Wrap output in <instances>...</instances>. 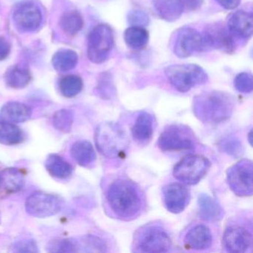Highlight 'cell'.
Segmentation results:
<instances>
[{"instance_id": "cell-1", "label": "cell", "mask_w": 253, "mask_h": 253, "mask_svg": "<svg viewBox=\"0 0 253 253\" xmlns=\"http://www.w3.org/2000/svg\"><path fill=\"white\" fill-rule=\"evenodd\" d=\"M107 200L112 211L124 220L134 218L141 210L140 192L128 180L114 181L108 189Z\"/></svg>"}, {"instance_id": "cell-2", "label": "cell", "mask_w": 253, "mask_h": 253, "mask_svg": "<svg viewBox=\"0 0 253 253\" xmlns=\"http://www.w3.org/2000/svg\"><path fill=\"white\" fill-rule=\"evenodd\" d=\"M234 102L229 94L218 91L205 93L194 100L195 116L206 124H219L230 118Z\"/></svg>"}, {"instance_id": "cell-3", "label": "cell", "mask_w": 253, "mask_h": 253, "mask_svg": "<svg viewBox=\"0 0 253 253\" xmlns=\"http://www.w3.org/2000/svg\"><path fill=\"white\" fill-rule=\"evenodd\" d=\"M95 143L99 152L108 158L124 157L128 146L126 134L118 124L104 122L97 126Z\"/></svg>"}, {"instance_id": "cell-4", "label": "cell", "mask_w": 253, "mask_h": 253, "mask_svg": "<svg viewBox=\"0 0 253 253\" xmlns=\"http://www.w3.org/2000/svg\"><path fill=\"white\" fill-rule=\"evenodd\" d=\"M165 74L170 84L180 92L189 91L208 79L204 69L195 64L173 65L166 69Z\"/></svg>"}, {"instance_id": "cell-5", "label": "cell", "mask_w": 253, "mask_h": 253, "mask_svg": "<svg viewBox=\"0 0 253 253\" xmlns=\"http://www.w3.org/2000/svg\"><path fill=\"white\" fill-rule=\"evenodd\" d=\"M195 134L186 126L171 125L164 128L158 138V146L163 152H180L195 149Z\"/></svg>"}, {"instance_id": "cell-6", "label": "cell", "mask_w": 253, "mask_h": 253, "mask_svg": "<svg viewBox=\"0 0 253 253\" xmlns=\"http://www.w3.org/2000/svg\"><path fill=\"white\" fill-rule=\"evenodd\" d=\"M210 167V161L203 155H186L174 166L173 175L185 184L195 185L207 174Z\"/></svg>"}, {"instance_id": "cell-7", "label": "cell", "mask_w": 253, "mask_h": 253, "mask_svg": "<svg viewBox=\"0 0 253 253\" xmlns=\"http://www.w3.org/2000/svg\"><path fill=\"white\" fill-rule=\"evenodd\" d=\"M115 44L113 31L110 26L100 24L94 27L88 38L87 54L92 63H103L107 60Z\"/></svg>"}, {"instance_id": "cell-8", "label": "cell", "mask_w": 253, "mask_h": 253, "mask_svg": "<svg viewBox=\"0 0 253 253\" xmlns=\"http://www.w3.org/2000/svg\"><path fill=\"white\" fill-rule=\"evenodd\" d=\"M253 162L244 159L230 167L226 172V179L231 190L241 197L251 196L253 192Z\"/></svg>"}, {"instance_id": "cell-9", "label": "cell", "mask_w": 253, "mask_h": 253, "mask_svg": "<svg viewBox=\"0 0 253 253\" xmlns=\"http://www.w3.org/2000/svg\"><path fill=\"white\" fill-rule=\"evenodd\" d=\"M61 208L60 198L45 192H35L26 200V211L33 217H50L57 214Z\"/></svg>"}, {"instance_id": "cell-10", "label": "cell", "mask_w": 253, "mask_h": 253, "mask_svg": "<svg viewBox=\"0 0 253 253\" xmlns=\"http://www.w3.org/2000/svg\"><path fill=\"white\" fill-rule=\"evenodd\" d=\"M41 8L33 2H23L18 4L13 13V21L17 30L31 32L37 30L42 23Z\"/></svg>"}, {"instance_id": "cell-11", "label": "cell", "mask_w": 253, "mask_h": 253, "mask_svg": "<svg viewBox=\"0 0 253 253\" xmlns=\"http://www.w3.org/2000/svg\"><path fill=\"white\" fill-rule=\"evenodd\" d=\"M171 241L168 234L157 226L147 228L137 241V247L143 253H166L171 248Z\"/></svg>"}, {"instance_id": "cell-12", "label": "cell", "mask_w": 253, "mask_h": 253, "mask_svg": "<svg viewBox=\"0 0 253 253\" xmlns=\"http://www.w3.org/2000/svg\"><path fill=\"white\" fill-rule=\"evenodd\" d=\"M207 49L204 35L195 29H183L178 33L174 45V53L180 58L190 57L195 52Z\"/></svg>"}, {"instance_id": "cell-13", "label": "cell", "mask_w": 253, "mask_h": 253, "mask_svg": "<svg viewBox=\"0 0 253 253\" xmlns=\"http://www.w3.org/2000/svg\"><path fill=\"white\" fill-rule=\"evenodd\" d=\"M189 191L186 186L180 183L167 185L163 189L164 205L170 212H182L189 201Z\"/></svg>"}, {"instance_id": "cell-14", "label": "cell", "mask_w": 253, "mask_h": 253, "mask_svg": "<svg viewBox=\"0 0 253 253\" xmlns=\"http://www.w3.org/2000/svg\"><path fill=\"white\" fill-rule=\"evenodd\" d=\"M223 241L228 252L245 253L252 247L253 235L248 229L242 226H229L225 230Z\"/></svg>"}, {"instance_id": "cell-15", "label": "cell", "mask_w": 253, "mask_h": 253, "mask_svg": "<svg viewBox=\"0 0 253 253\" xmlns=\"http://www.w3.org/2000/svg\"><path fill=\"white\" fill-rule=\"evenodd\" d=\"M207 48H214L231 53L235 48L233 35L220 25L209 28L204 34Z\"/></svg>"}, {"instance_id": "cell-16", "label": "cell", "mask_w": 253, "mask_h": 253, "mask_svg": "<svg viewBox=\"0 0 253 253\" xmlns=\"http://www.w3.org/2000/svg\"><path fill=\"white\" fill-rule=\"evenodd\" d=\"M25 173L20 169L0 170V196H7L20 192L25 184Z\"/></svg>"}, {"instance_id": "cell-17", "label": "cell", "mask_w": 253, "mask_h": 253, "mask_svg": "<svg viewBox=\"0 0 253 253\" xmlns=\"http://www.w3.org/2000/svg\"><path fill=\"white\" fill-rule=\"evenodd\" d=\"M228 30L233 36L251 38L253 30V17L251 13L238 11L231 14L227 22Z\"/></svg>"}, {"instance_id": "cell-18", "label": "cell", "mask_w": 253, "mask_h": 253, "mask_svg": "<svg viewBox=\"0 0 253 253\" xmlns=\"http://www.w3.org/2000/svg\"><path fill=\"white\" fill-rule=\"evenodd\" d=\"M32 115V109L20 102H8L0 110L1 120L12 124L26 122L30 119Z\"/></svg>"}, {"instance_id": "cell-19", "label": "cell", "mask_w": 253, "mask_h": 253, "mask_svg": "<svg viewBox=\"0 0 253 253\" xmlns=\"http://www.w3.org/2000/svg\"><path fill=\"white\" fill-rule=\"evenodd\" d=\"M186 247L195 250H204L211 245V231L205 225H197L192 228L185 237Z\"/></svg>"}, {"instance_id": "cell-20", "label": "cell", "mask_w": 253, "mask_h": 253, "mask_svg": "<svg viewBox=\"0 0 253 253\" xmlns=\"http://www.w3.org/2000/svg\"><path fill=\"white\" fill-rule=\"evenodd\" d=\"M154 125L155 120L152 115L148 112H142L131 128L133 138L140 144H146L153 135Z\"/></svg>"}, {"instance_id": "cell-21", "label": "cell", "mask_w": 253, "mask_h": 253, "mask_svg": "<svg viewBox=\"0 0 253 253\" xmlns=\"http://www.w3.org/2000/svg\"><path fill=\"white\" fill-rule=\"evenodd\" d=\"M4 78L7 85L15 89H20L30 84L32 75L26 66L15 65L7 69Z\"/></svg>"}, {"instance_id": "cell-22", "label": "cell", "mask_w": 253, "mask_h": 253, "mask_svg": "<svg viewBox=\"0 0 253 253\" xmlns=\"http://www.w3.org/2000/svg\"><path fill=\"white\" fill-rule=\"evenodd\" d=\"M45 167L50 175L55 178L66 179L72 175L73 167L57 154L48 155L45 162Z\"/></svg>"}, {"instance_id": "cell-23", "label": "cell", "mask_w": 253, "mask_h": 253, "mask_svg": "<svg viewBox=\"0 0 253 253\" xmlns=\"http://www.w3.org/2000/svg\"><path fill=\"white\" fill-rule=\"evenodd\" d=\"M155 8L160 17L167 21H174L185 11L183 0H156Z\"/></svg>"}, {"instance_id": "cell-24", "label": "cell", "mask_w": 253, "mask_h": 253, "mask_svg": "<svg viewBox=\"0 0 253 253\" xmlns=\"http://www.w3.org/2000/svg\"><path fill=\"white\" fill-rule=\"evenodd\" d=\"M71 155L75 161L82 167H88L96 159L94 147L87 140H78L72 145Z\"/></svg>"}, {"instance_id": "cell-25", "label": "cell", "mask_w": 253, "mask_h": 253, "mask_svg": "<svg viewBox=\"0 0 253 253\" xmlns=\"http://www.w3.org/2000/svg\"><path fill=\"white\" fill-rule=\"evenodd\" d=\"M25 133L20 127L12 123L0 121V143L1 144H20L24 141Z\"/></svg>"}, {"instance_id": "cell-26", "label": "cell", "mask_w": 253, "mask_h": 253, "mask_svg": "<svg viewBox=\"0 0 253 253\" xmlns=\"http://www.w3.org/2000/svg\"><path fill=\"white\" fill-rule=\"evenodd\" d=\"M199 215L206 220H217L220 218L223 213L220 206L215 200L212 199L209 195L202 194L198 198Z\"/></svg>"}, {"instance_id": "cell-27", "label": "cell", "mask_w": 253, "mask_h": 253, "mask_svg": "<svg viewBox=\"0 0 253 253\" xmlns=\"http://www.w3.org/2000/svg\"><path fill=\"white\" fill-rule=\"evenodd\" d=\"M149 38L147 31L141 26H131L124 33L126 43L131 49H143L147 45Z\"/></svg>"}, {"instance_id": "cell-28", "label": "cell", "mask_w": 253, "mask_h": 253, "mask_svg": "<svg viewBox=\"0 0 253 253\" xmlns=\"http://www.w3.org/2000/svg\"><path fill=\"white\" fill-rule=\"evenodd\" d=\"M78 56L71 49H61L55 53L52 58V65L59 72H66L76 67Z\"/></svg>"}, {"instance_id": "cell-29", "label": "cell", "mask_w": 253, "mask_h": 253, "mask_svg": "<svg viewBox=\"0 0 253 253\" xmlns=\"http://www.w3.org/2000/svg\"><path fill=\"white\" fill-rule=\"evenodd\" d=\"M60 25L66 35L73 37L83 29L84 20L78 11H67L60 18Z\"/></svg>"}, {"instance_id": "cell-30", "label": "cell", "mask_w": 253, "mask_h": 253, "mask_svg": "<svg viewBox=\"0 0 253 253\" xmlns=\"http://www.w3.org/2000/svg\"><path fill=\"white\" fill-rule=\"evenodd\" d=\"M62 95L72 98L81 93L84 88V82L79 76L70 75L63 77L59 84Z\"/></svg>"}, {"instance_id": "cell-31", "label": "cell", "mask_w": 253, "mask_h": 253, "mask_svg": "<svg viewBox=\"0 0 253 253\" xmlns=\"http://www.w3.org/2000/svg\"><path fill=\"white\" fill-rule=\"evenodd\" d=\"M73 121V113L66 109L57 111L53 117L54 126L63 133H69L72 130Z\"/></svg>"}, {"instance_id": "cell-32", "label": "cell", "mask_w": 253, "mask_h": 253, "mask_svg": "<svg viewBox=\"0 0 253 253\" xmlns=\"http://www.w3.org/2000/svg\"><path fill=\"white\" fill-rule=\"evenodd\" d=\"M79 249V242L73 239L54 240L48 245V251L51 253H76Z\"/></svg>"}, {"instance_id": "cell-33", "label": "cell", "mask_w": 253, "mask_h": 253, "mask_svg": "<svg viewBox=\"0 0 253 253\" xmlns=\"http://www.w3.org/2000/svg\"><path fill=\"white\" fill-rule=\"evenodd\" d=\"M234 85L241 93H250L253 91V76L247 72H243L237 75L234 80Z\"/></svg>"}, {"instance_id": "cell-34", "label": "cell", "mask_w": 253, "mask_h": 253, "mask_svg": "<svg viewBox=\"0 0 253 253\" xmlns=\"http://www.w3.org/2000/svg\"><path fill=\"white\" fill-rule=\"evenodd\" d=\"M14 252L17 253H37L38 246L35 241L30 239L18 241L14 245Z\"/></svg>"}, {"instance_id": "cell-35", "label": "cell", "mask_w": 253, "mask_h": 253, "mask_svg": "<svg viewBox=\"0 0 253 253\" xmlns=\"http://www.w3.org/2000/svg\"><path fill=\"white\" fill-rule=\"evenodd\" d=\"M130 23L132 24H138L137 26H141V25L147 23L148 17L146 14L141 11H134V12L131 13L129 17Z\"/></svg>"}, {"instance_id": "cell-36", "label": "cell", "mask_w": 253, "mask_h": 253, "mask_svg": "<svg viewBox=\"0 0 253 253\" xmlns=\"http://www.w3.org/2000/svg\"><path fill=\"white\" fill-rule=\"evenodd\" d=\"M11 52V44L5 38L0 37V61L5 60Z\"/></svg>"}, {"instance_id": "cell-37", "label": "cell", "mask_w": 253, "mask_h": 253, "mask_svg": "<svg viewBox=\"0 0 253 253\" xmlns=\"http://www.w3.org/2000/svg\"><path fill=\"white\" fill-rule=\"evenodd\" d=\"M223 8L228 10L235 9L239 5L241 0H216Z\"/></svg>"}, {"instance_id": "cell-38", "label": "cell", "mask_w": 253, "mask_h": 253, "mask_svg": "<svg viewBox=\"0 0 253 253\" xmlns=\"http://www.w3.org/2000/svg\"><path fill=\"white\" fill-rule=\"evenodd\" d=\"M249 137H249V141H250V144L252 145V131H250V134H249Z\"/></svg>"}, {"instance_id": "cell-39", "label": "cell", "mask_w": 253, "mask_h": 253, "mask_svg": "<svg viewBox=\"0 0 253 253\" xmlns=\"http://www.w3.org/2000/svg\"><path fill=\"white\" fill-rule=\"evenodd\" d=\"M0 170H1V169H0Z\"/></svg>"}]
</instances>
